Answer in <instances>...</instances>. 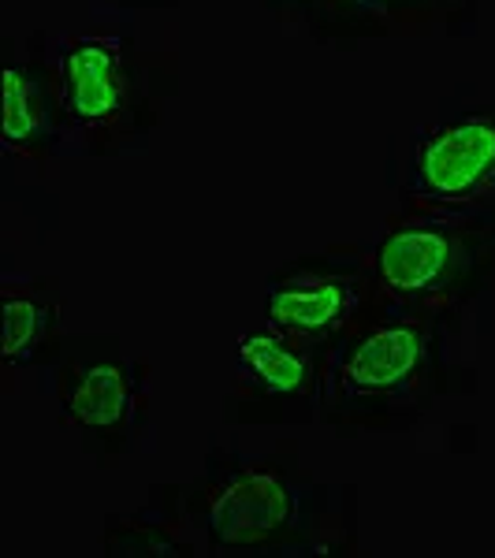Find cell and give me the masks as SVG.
I'll return each instance as SVG.
<instances>
[{
	"label": "cell",
	"instance_id": "6da1fadb",
	"mask_svg": "<svg viewBox=\"0 0 495 558\" xmlns=\"http://www.w3.org/2000/svg\"><path fill=\"white\" fill-rule=\"evenodd\" d=\"M495 175V123L462 120L436 131L418 149V186L439 202L473 197Z\"/></svg>",
	"mask_w": 495,
	"mask_h": 558
},
{
	"label": "cell",
	"instance_id": "7a4b0ae2",
	"mask_svg": "<svg viewBox=\"0 0 495 558\" xmlns=\"http://www.w3.org/2000/svg\"><path fill=\"white\" fill-rule=\"evenodd\" d=\"M294 514L287 484L268 470H246L209 507V533L224 547H250L276 536Z\"/></svg>",
	"mask_w": 495,
	"mask_h": 558
},
{
	"label": "cell",
	"instance_id": "3957f363",
	"mask_svg": "<svg viewBox=\"0 0 495 558\" xmlns=\"http://www.w3.org/2000/svg\"><path fill=\"white\" fill-rule=\"evenodd\" d=\"M64 97L79 123H105L123 105L120 52L108 41H75L64 57Z\"/></svg>",
	"mask_w": 495,
	"mask_h": 558
},
{
	"label": "cell",
	"instance_id": "277c9868",
	"mask_svg": "<svg viewBox=\"0 0 495 558\" xmlns=\"http://www.w3.org/2000/svg\"><path fill=\"white\" fill-rule=\"evenodd\" d=\"M381 279L395 294H425L451 268V242L432 228H402L381 242Z\"/></svg>",
	"mask_w": 495,
	"mask_h": 558
},
{
	"label": "cell",
	"instance_id": "5b68a950",
	"mask_svg": "<svg viewBox=\"0 0 495 558\" xmlns=\"http://www.w3.org/2000/svg\"><path fill=\"white\" fill-rule=\"evenodd\" d=\"M421 362V336L410 324H391L365 339L343 365V387L358 395H381L399 387Z\"/></svg>",
	"mask_w": 495,
	"mask_h": 558
},
{
	"label": "cell",
	"instance_id": "8992f818",
	"mask_svg": "<svg viewBox=\"0 0 495 558\" xmlns=\"http://www.w3.org/2000/svg\"><path fill=\"white\" fill-rule=\"evenodd\" d=\"M350 305V287L343 283H291L273 291L268 317L287 331H328L343 320Z\"/></svg>",
	"mask_w": 495,
	"mask_h": 558
},
{
	"label": "cell",
	"instance_id": "52a82bcc",
	"mask_svg": "<svg viewBox=\"0 0 495 558\" xmlns=\"http://www.w3.org/2000/svg\"><path fill=\"white\" fill-rule=\"evenodd\" d=\"M131 410V384L116 365H94L79 376V384L68 395V413L79 425L112 428Z\"/></svg>",
	"mask_w": 495,
	"mask_h": 558
},
{
	"label": "cell",
	"instance_id": "ba28073f",
	"mask_svg": "<svg viewBox=\"0 0 495 558\" xmlns=\"http://www.w3.org/2000/svg\"><path fill=\"white\" fill-rule=\"evenodd\" d=\"M239 357L246 362L250 373L257 376L265 387H273V391L280 395H291V391H302L305 387V357L299 350L283 347L276 336H265V331H257V336H246L239 343Z\"/></svg>",
	"mask_w": 495,
	"mask_h": 558
},
{
	"label": "cell",
	"instance_id": "9c48e42d",
	"mask_svg": "<svg viewBox=\"0 0 495 558\" xmlns=\"http://www.w3.org/2000/svg\"><path fill=\"white\" fill-rule=\"evenodd\" d=\"M34 131H38V108H34L31 83L12 68L4 75V142L20 146Z\"/></svg>",
	"mask_w": 495,
	"mask_h": 558
},
{
	"label": "cell",
	"instance_id": "30bf717a",
	"mask_svg": "<svg viewBox=\"0 0 495 558\" xmlns=\"http://www.w3.org/2000/svg\"><path fill=\"white\" fill-rule=\"evenodd\" d=\"M41 310L26 299H8L4 305V357L8 362H20L23 354H31V347L41 336Z\"/></svg>",
	"mask_w": 495,
	"mask_h": 558
},
{
	"label": "cell",
	"instance_id": "8fae6325",
	"mask_svg": "<svg viewBox=\"0 0 495 558\" xmlns=\"http://www.w3.org/2000/svg\"><path fill=\"white\" fill-rule=\"evenodd\" d=\"M347 4H365V0H347Z\"/></svg>",
	"mask_w": 495,
	"mask_h": 558
}]
</instances>
